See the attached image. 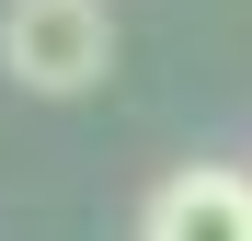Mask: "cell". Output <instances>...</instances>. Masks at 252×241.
Returning <instances> with one entry per match:
<instances>
[{
	"mask_svg": "<svg viewBox=\"0 0 252 241\" xmlns=\"http://www.w3.org/2000/svg\"><path fill=\"white\" fill-rule=\"evenodd\" d=\"M138 241H252V172H229V161L160 172L138 207Z\"/></svg>",
	"mask_w": 252,
	"mask_h": 241,
	"instance_id": "cell-2",
	"label": "cell"
},
{
	"mask_svg": "<svg viewBox=\"0 0 252 241\" xmlns=\"http://www.w3.org/2000/svg\"><path fill=\"white\" fill-rule=\"evenodd\" d=\"M0 69H12L23 92H46V103L92 92L115 69V12L103 0H12V12H0Z\"/></svg>",
	"mask_w": 252,
	"mask_h": 241,
	"instance_id": "cell-1",
	"label": "cell"
}]
</instances>
